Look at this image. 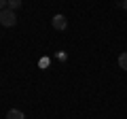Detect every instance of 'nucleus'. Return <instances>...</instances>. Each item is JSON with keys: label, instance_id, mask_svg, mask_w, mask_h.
<instances>
[{"label": "nucleus", "instance_id": "nucleus-1", "mask_svg": "<svg viewBox=\"0 0 127 119\" xmlns=\"http://www.w3.org/2000/svg\"><path fill=\"white\" fill-rule=\"evenodd\" d=\"M0 23H2L4 28H13L15 23H17V15H15V11H11V9L0 11Z\"/></svg>", "mask_w": 127, "mask_h": 119}, {"label": "nucleus", "instance_id": "nucleus-4", "mask_svg": "<svg viewBox=\"0 0 127 119\" xmlns=\"http://www.w3.org/2000/svg\"><path fill=\"white\" fill-rule=\"evenodd\" d=\"M119 66H121V68H123V70L127 72V51H125V53H121V55H119Z\"/></svg>", "mask_w": 127, "mask_h": 119}, {"label": "nucleus", "instance_id": "nucleus-6", "mask_svg": "<svg viewBox=\"0 0 127 119\" xmlns=\"http://www.w3.org/2000/svg\"><path fill=\"white\" fill-rule=\"evenodd\" d=\"M9 9V0H0V11Z\"/></svg>", "mask_w": 127, "mask_h": 119}, {"label": "nucleus", "instance_id": "nucleus-5", "mask_svg": "<svg viewBox=\"0 0 127 119\" xmlns=\"http://www.w3.org/2000/svg\"><path fill=\"white\" fill-rule=\"evenodd\" d=\"M19 6H21V0H9V9H11V11L19 9Z\"/></svg>", "mask_w": 127, "mask_h": 119}, {"label": "nucleus", "instance_id": "nucleus-2", "mask_svg": "<svg viewBox=\"0 0 127 119\" xmlns=\"http://www.w3.org/2000/svg\"><path fill=\"white\" fill-rule=\"evenodd\" d=\"M51 26H53L55 30H66V28H68V19L64 17V15H55V17L51 19Z\"/></svg>", "mask_w": 127, "mask_h": 119}, {"label": "nucleus", "instance_id": "nucleus-7", "mask_svg": "<svg viewBox=\"0 0 127 119\" xmlns=\"http://www.w3.org/2000/svg\"><path fill=\"white\" fill-rule=\"evenodd\" d=\"M121 6H123V11H127V0H123V2H121Z\"/></svg>", "mask_w": 127, "mask_h": 119}, {"label": "nucleus", "instance_id": "nucleus-3", "mask_svg": "<svg viewBox=\"0 0 127 119\" xmlns=\"http://www.w3.org/2000/svg\"><path fill=\"white\" fill-rule=\"evenodd\" d=\"M6 119H26V117H23V113L19 109H11V111H6Z\"/></svg>", "mask_w": 127, "mask_h": 119}]
</instances>
